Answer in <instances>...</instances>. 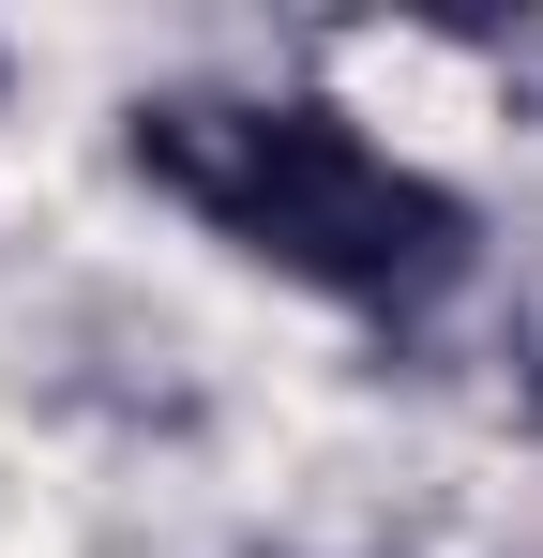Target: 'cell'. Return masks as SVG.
<instances>
[{
	"mask_svg": "<svg viewBox=\"0 0 543 558\" xmlns=\"http://www.w3.org/2000/svg\"><path fill=\"white\" fill-rule=\"evenodd\" d=\"M121 151L227 257L317 287L333 317H393L408 332L483 257V211L438 167H408L393 136H362L333 92H152V106H121Z\"/></svg>",
	"mask_w": 543,
	"mask_h": 558,
	"instance_id": "6da1fadb",
	"label": "cell"
}]
</instances>
